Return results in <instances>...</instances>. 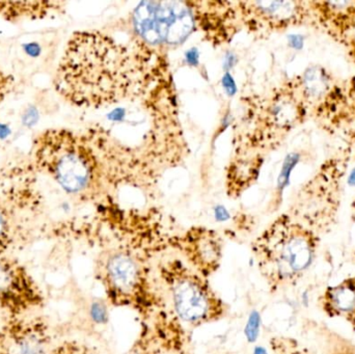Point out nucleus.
<instances>
[{
	"instance_id": "4468645a",
	"label": "nucleus",
	"mask_w": 355,
	"mask_h": 354,
	"mask_svg": "<svg viewBox=\"0 0 355 354\" xmlns=\"http://www.w3.org/2000/svg\"><path fill=\"white\" fill-rule=\"evenodd\" d=\"M10 344L18 354H47L50 339L47 328L41 321H18L8 333Z\"/></svg>"
},
{
	"instance_id": "2eb2a0df",
	"label": "nucleus",
	"mask_w": 355,
	"mask_h": 354,
	"mask_svg": "<svg viewBox=\"0 0 355 354\" xmlns=\"http://www.w3.org/2000/svg\"><path fill=\"white\" fill-rule=\"evenodd\" d=\"M311 330L316 336L322 354H355V342L322 324L311 321Z\"/></svg>"
},
{
	"instance_id": "6e6552de",
	"label": "nucleus",
	"mask_w": 355,
	"mask_h": 354,
	"mask_svg": "<svg viewBox=\"0 0 355 354\" xmlns=\"http://www.w3.org/2000/svg\"><path fill=\"white\" fill-rule=\"evenodd\" d=\"M174 247L180 253V259L205 278H210L220 268L223 242L210 231H191Z\"/></svg>"
},
{
	"instance_id": "a211bd4d",
	"label": "nucleus",
	"mask_w": 355,
	"mask_h": 354,
	"mask_svg": "<svg viewBox=\"0 0 355 354\" xmlns=\"http://www.w3.org/2000/svg\"><path fill=\"white\" fill-rule=\"evenodd\" d=\"M6 238H8V222H6V216L0 210V251L3 247Z\"/></svg>"
},
{
	"instance_id": "f3484780",
	"label": "nucleus",
	"mask_w": 355,
	"mask_h": 354,
	"mask_svg": "<svg viewBox=\"0 0 355 354\" xmlns=\"http://www.w3.org/2000/svg\"><path fill=\"white\" fill-rule=\"evenodd\" d=\"M53 354H102L95 347L79 342H67L60 345Z\"/></svg>"
},
{
	"instance_id": "aec40b11",
	"label": "nucleus",
	"mask_w": 355,
	"mask_h": 354,
	"mask_svg": "<svg viewBox=\"0 0 355 354\" xmlns=\"http://www.w3.org/2000/svg\"><path fill=\"white\" fill-rule=\"evenodd\" d=\"M6 78L3 76L1 72H0V100L2 99L4 95V91H6Z\"/></svg>"
},
{
	"instance_id": "ddd939ff",
	"label": "nucleus",
	"mask_w": 355,
	"mask_h": 354,
	"mask_svg": "<svg viewBox=\"0 0 355 354\" xmlns=\"http://www.w3.org/2000/svg\"><path fill=\"white\" fill-rule=\"evenodd\" d=\"M298 94L304 100L306 107L323 105L336 91L333 76L327 69L321 66H311L298 77L296 82Z\"/></svg>"
},
{
	"instance_id": "0eeeda50",
	"label": "nucleus",
	"mask_w": 355,
	"mask_h": 354,
	"mask_svg": "<svg viewBox=\"0 0 355 354\" xmlns=\"http://www.w3.org/2000/svg\"><path fill=\"white\" fill-rule=\"evenodd\" d=\"M185 328L171 310L164 308L144 319L129 354H196Z\"/></svg>"
},
{
	"instance_id": "7ed1b4c3",
	"label": "nucleus",
	"mask_w": 355,
	"mask_h": 354,
	"mask_svg": "<svg viewBox=\"0 0 355 354\" xmlns=\"http://www.w3.org/2000/svg\"><path fill=\"white\" fill-rule=\"evenodd\" d=\"M96 276L114 307L137 312L144 319L168 308L147 258L133 249L114 247L103 251L96 263Z\"/></svg>"
},
{
	"instance_id": "f8f14e48",
	"label": "nucleus",
	"mask_w": 355,
	"mask_h": 354,
	"mask_svg": "<svg viewBox=\"0 0 355 354\" xmlns=\"http://www.w3.org/2000/svg\"><path fill=\"white\" fill-rule=\"evenodd\" d=\"M309 4L317 25L336 35L354 30L355 1H309Z\"/></svg>"
},
{
	"instance_id": "1a4fd4ad",
	"label": "nucleus",
	"mask_w": 355,
	"mask_h": 354,
	"mask_svg": "<svg viewBox=\"0 0 355 354\" xmlns=\"http://www.w3.org/2000/svg\"><path fill=\"white\" fill-rule=\"evenodd\" d=\"M41 295L24 268L12 260L0 259V303L21 313L40 303Z\"/></svg>"
},
{
	"instance_id": "423d86ee",
	"label": "nucleus",
	"mask_w": 355,
	"mask_h": 354,
	"mask_svg": "<svg viewBox=\"0 0 355 354\" xmlns=\"http://www.w3.org/2000/svg\"><path fill=\"white\" fill-rule=\"evenodd\" d=\"M137 33L152 45H179L194 29L191 8L179 1L141 2L133 14Z\"/></svg>"
},
{
	"instance_id": "f03ea898",
	"label": "nucleus",
	"mask_w": 355,
	"mask_h": 354,
	"mask_svg": "<svg viewBox=\"0 0 355 354\" xmlns=\"http://www.w3.org/2000/svg\"><path fill=\"white\" fill-rule=\"evenodd\" d=\"M321 236L291 213L271 222L252 245L254 261L271 294L296 286L318 257Z\"/></svg>"
},
{
	"instance_id": "9b49d317",
	"label": "nucleus",
	"mask_w": 355,
	"mask_h": 354,
	"mask_svg": "<svg viewBox=\"0 0 355 354\" xmlns=\"http://www.w3.org/2000/svg\"><path fill=\"white\" fill-rule=\"evenodd\" d=\"M317 306L327 318L343 320L355 332V274L325 287Z\"/></svg>"
},
{
	"instance_id": "9d476101",
	"label": "nucleus",
	"mask_w": 355,
	"mask_h": 354,
	"mask_svg": "<svg viewBox=\"0 0 355 354\" xmlns=\"http://www.w3.org/2000/svg\"><path fill=\"white\" fill-rule=\"evenodd\" d=\"M250 12L261 21V24L273 30L316 24L309 1H261L250 3Z\"/></svg>"
},
{
	"instance_id": "6ab92c4d",
	"label": "nucleus",
	"mask_w": 355,
	"mask_h": 354,
	"mask_svg": "<svg viewBox=\"0 0 355 354\" xmlns=\"http://www.w3.org/2000/svg\"><path fill=\"white\" fill-rule=\"evenodd\" d=\"M10 340L8 333L0 330V354H10Z\"/></svg>"
},
{
	"instance_id": "412c9836",
	"label": "nucleus",
	"mask_w": 355,
	"mask_h": 354,
	"mask_svg": "<svg viewBox=\"0 0 355 354\" xmlns=\"http://www.w3.org/2000/svg\"><path fill=\"white\" fill-rule=\"evenodd\" d=\"M354 261H355V251H354Z\"/></svg>"
},
{
	"instance_id": "20e7f679",
	"label": "nucleus",
	"mask_w": 355,
	"mask_h": 354,
	"mask_svg": "<svg viewBox=\"0 0 355 354\" xmlns=\"http://www.w3.org/2000/svg\"><path fill=\"white\" fill-rule=\"evenodd\" d=\"M156 274L171 312L185 328L215 324L229 315L227 303L213 289L209 278L179 257L160 260Z\"/></svg>"
},
{
	"instance_id": "dca6fc26",
	"label": "nucleus",
	"mask_w": 355,
	"mask_h": 354,
	"mask_svg": "<svg viewBox=\"0 0 355 354\" xmlns=\"http://www.w3.org/2000/svg\"><path fill=\"white\" fill-rule=\"evenodd\" d=\"M269 347L271 354H314L292 337H273L269 343Z\"/></svg>"
},
{
	"instance_id": "f257e3e1",
	"label": "nucleus",
	"mask_w": 355,
	"mask_h": 354,
	"mask_svg": "<svg viewBox=\"0 0 355 354\" xmlns=\"http://www.w3.org/2000/svg\"><path fill=\"white\" fill-rule=\"evenodd\" d=\"M130 58L124 48L100 33L75 35L58 73L60 93L78 105L118 101L131 82Z\"/></svg>"
},
{
	"instance_id": "39448f33",
	"label": "nucleus",
	"mask_w": 355,
	"mask_h": 354,
	"mask_svg": "<svg viewBox=\"0 0 355 354\" xmlns=\"http://www.w3.org/2000/svg\"><path fill=\"white\" fill-rule=\"evenodd\" d=\"M39 158L42 166L68 193H83L93 182V160L87 150L70 135L49 136L40 148Z\"/></svg>"
}]
</instances>
